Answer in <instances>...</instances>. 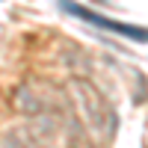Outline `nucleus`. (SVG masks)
I'll return each mask as SVG.
<instances>
[{"label":"nucleus","mask_w":148,"mask_h":148,"mask_svg":"<svg viewBox=\"0 0 148 148\" xmlns=\"http://www.w3.org/2000/svg\"><path fill=\"white\" fill-rule=\"evenodd\" d=\"M59 3H62V9L71 12L74 18L89 21V24H95V27H101L107 33L127 36V39H133V42H148V30H142V27H133V24H125V21H113V18H107V15H98V12H92V9H83L77 3H71V0H59Z\"/></svg>","instance_id":"1"}]
</instances>
